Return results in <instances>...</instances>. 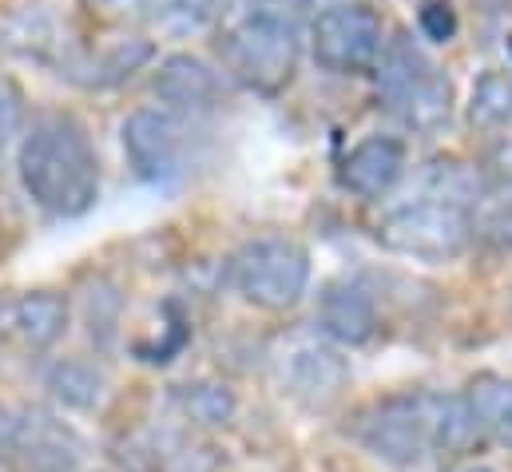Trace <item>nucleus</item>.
I'll list each match as a JSON object with an SVG mask.
<instances>
[{
    "label": "nucleus",
    "mask_w": 512,
    "mask_h": 472,
    "mask_svg": "<svg viewBox=\"0 0 512 472\" xmlns=\"http://www.w3.org/2000/svg\"><path fill=\"white\" fill-rule=\"evenodd\" d=\"M0 44L20 60L52 64V68H64V72L72 64L68 36H64L60 20L48 8H36V4H20V8H8L0 16Z\"/></svg>",
    "instance_id": "nucleus-14"
},
{
    "label": "nucleus",
    "mask_w": 512,
    "mask_h": 472,
    "mask_svg": "<svg viewBox=\"0 0 512 472\" xmlns=\"http://www.w3.org/2000/svg\"><path fill=\"white\" fill-rule=\"evenodd\" d=\"M318 334L334 346H366L378 334V306L358 282H330L318 298Z\"/></svg>",
    "instance_id": "nucleus-15"
},
{
    "label": "nucleus",
    "mask_w": 512,
    "mask_h": 472,
    "mask_svg": "<svg viewBox=\"0 0 512 472\" xmlns=\"http://www.w3.org/2000/svg\"><path fill=\"white\" fill-rule=\"evenodd\" d=\"M48 389L56 401L72 405V409H96L100 397H104V373L88 361H76V357H64L48 369Z\"/></svg>",
    "instance_id": "nucleus-19"
},
{
    "label": "nucleus",
    "mask_w": 512,
    "mask_h": 472,
    "mask_svg": "<svg viewBox=\"0 0 512 472\" xmlns=\"http://www.w3.org/2000/svg\"><path fill=\"white\" fill-rule=\"evenodd\" d=\"M231 278L251 306L282 314L298 306L310 286V254L294 238L258 235L243 242L239 254L231 258Z\"/></svg>",
    "instance_id": "nucleus-7"
},
{
    "label": "nucleus",
    "mask_w": 512,
    "mask_h": 472,
    "mask_svg": "<svg viewBox=\"0 0 512 472\" xmlns=\"http://www.w3.org/2000/svg\"><path fill=\"white\" fill-rule=\"evenodd\" d=\"M469 123L485 135H505L512 127V72L509 68H489L477 76L469 92Z\"/></svg>",
    "instance_id": "nucleus-18"
},
{
    "label": "nucleus",
    "mask_w": 512,
    "mask_h": 472,
    "mask_svg": "<svg viewBox=\"0 0 512 472\" xmlns=\"http://www.w3.org/2000/svg\"><path fill=\"white\" fill-rule=\"evenodd\" d=\"M8 453H16V461L32 472H68L84 457V441L56 413L32 405L20 417H12Z\"/></svg>",
    "instance_id": "nucleus-10"
},
{
    "label": "nucleus",
    "mask_w": 512,
    "mask_h": 472,
    "mask_svg": "<svg viewBox=\"0 0 512 472\" xmlns=\"http://www.w3.org/2000/svg\"><path fill=\"white\" fill-rule=\"evenodd\" d=\"M24 195L52 219H80L100 199V155L88 127L68 112H40L16 143Z\"/></svg>",
    "instance_id": "nucleus-1"
},
{
    "label": "nucleus",
    "mask_w": 512,
    "mask_h": 472,
    "mask_svg": "<svg viewBox=\"0 0 512 472\" xmlns=\"http://www.w3.org/2000/svg\"><path fill=\"white\" fill-rule=\"evenodd\" d=\"M120 143L128 167L143 183H175L199 163L203 135L191 116L167 108H135L120 127Z\"/></svg>",
    "instance_id": "nucleus-6"
},
{
    "label": "nucleus",
    "mask_w": 512,
    "mask_h": 472,
    "mask_svg": "<svg viewBox=\"0 0 512 472\" xmlns=\"http://www.w3.org/2000/svg\"><path fill=\"white\" fill-rule=\"evenodd\" d=\"M385 250L417 262H453L473 242V219L465 203H453L433 191H417L385 211L374 227Z\"/></svg>",
    "instance_id": "nucleus-5"
},
{
    "label": "nucleus",
    "mask_w": 512,
    "mask_h": 472,
    "mask_svg": "<svg viewBox=\"0 0 512 472\" xmlns=\"http://www.w3.org/2000/svg\"><path fill=\"white\" fill-rule=\"evenodd\" d=\"M270 369H274V381L282 385V393H290L302 405H330L342 397V389L350 381L346 357L318 330L286 334L270 354Z\"/></svg>",
    "instance_id": "nucleus-9"
},
{
    "label": "nucleus",
    "mask_w": 512,
    "mask_h": 472,
    "mask_svg": "<svg viewBox=\"0 0 512 472\" xmlns=\"http://www.w3.org/2000/svg\"><path fill=\"white\" fill-rule=\"evenodd\" d=\"M465 405L481 433L512 449V381L501 373H477L465 389Z\"/></svg>",
    "instance_id": "nucleus-17"
},
{
    "label": "nucleus",
    "mask_w": 512,
    "mask_h": 472,
    "mask_svg": "<svg viewBox=\"0 0 512 472\" xmlns=\"http://www.w3.org/2000/svg\"><path fill=\"white\" fill-rule=\"evenodd\" d=\"M0 334H4V302H0Z\"/></svg>",
    "instance_id": "nucleus-25"
},
{
    "label": "nucleus",
    "mask_w": 512,
    "mask_h": 472,
    "mask_svg": "<svg viewBox=\"0 0 512 472\" xmlns=\"http://www.w3.org/2000/svg\"><path fill=\"white\" fill-rule=\"evenodd\" d=\"M378 100L405 131L433 135L453 119V84L433 64V56L413 40V32L397 28L385 40L382 56L374 64Z\"/></svg>",
    "instance_id": "nucleus-4"
},
{
    "label": "nucleus",
    "mask_w": 512,
    "mask_h": 472,
    "mask_svg": "<svg viewBox=\"0 0 512 472\" xmlns=\"http://www.w3.org/2000/svg\"><path fill=\"white\" fill-rule=\"evenodd\" d=\"M151 92H155L159 108L195 119L199 112H211L215 104H223V76L207 60H199L191 52H175L155 68Z\"/></svg>",
    "instance_id": "nucleus-12"
},
{
    "label": "nucleus",
    "mask_w": 512,
    "mask_h": 472,
    "mask_svg": "<svg viewBox=\"0 0 512 472\" xmlns=\"http://www.w3.org/2000/svg\"><path fill=\"white\" fill-rule=\"evenodd\" d=\"M183 409L203 421V425H227L231 413H235V397L227 385H211V381H199V385H187L183 393Z\"/></svg>",
    "instance_id": "nucleus-21"
},
{
    "label": "nucleus",
    "mask_w": 512,
    "mask_h": 472,
    "mask_svg": "<svg viewBox=\"0 0 512 472\" xmlns=\"http://www.w3.org/2000/svg\"><path fill=\"white\" fill-rule=\"evenodd\" d=\"M405 143L397 135H366L362 143H354L342 163H338V183L342 191L378 203L385 199L401 179H405Z\"/></svg>",
    "instance_id": "nucleus-11"
},
{
    "label": "nucleus",
    "mask_w": 512,
    "mask_h": 472,
    "mask_svg": "<svg viewBox=\"0 0 512 472\" xmlns=\"http://www.w3.org/2000/svg\"><path fill=\"white\" fill-rule=\"evenodd\" d=\"M223 8H227V0H167L159 24L167 32H199L211 20H219Z\"/></svg>",
    "instance_id": "nucleus-22"
},
{
    "label": "nucleus",
    "mask_w": 512,
    "mask_h": 472,
    "mask_svg": "<svg viewBox=\"0 0 512 472\" xmlns=\"http://www.w3.org/2000/svg\"><path fill=\"white\" fill-rule=\"evenodd\" d=\"M417 24H421V32H425L429 40L449 44L453 32H457V12H453L449 0H425L421 12H417Z\"/></svg>",
    "instance_id": "nucleus-23"
},
{
    "label": "nucleus",
    "mask_w": 512,
    "mask_h": 472,
    "mask_svg": "<svg viewBox=\"0 0 512 472\" xmlns=\"http://www.w3.org/2000/svg\"><path fill=\"white\" fill-rule=\"evenodd\" d=\"M223 72L255 92H282L302 56V0H227L219 12Z\"/></svg>",
    "instance_id": "nucleus-3"
},
{
    "label": "nucleus",
    "mask_w": 512,
    "mask_h": 472,
    "mask_svg": "<svg viewBox=\"0 0 512 472\" xmlns=\"http://www.w3.org/2000/svg\"><path fill=\"white\" fill-rule=\"evenodd\" d=\"M64 330H68V302L60 294L32 290V294L4 302V334L32 354L56 346L64 338Z\"/></svg>",
    "instance_id": "nucleus-16"
},
{
    "label": "nucleus",
    "mask_w": 512,
    "mask_h": 472,
    "mask_svg": "<svg viewBox=\"0 0 512 472\" xmlns=\"http://www.w3.org/2000/svg\"><path fill=\"white\" fill-rule=\"evenodd\" d=\"M465 472H493V469H481V465H477V469H465Z\"/></svg>",
    "instance_id": "nucleus-26"
},
{
    "label": "nucleus",
    "mask_w": 512,
    "mask_h": 472,
    "mask_svg": "<svg viewBox=\"0 0 512 472\" xmlns=\"http://www.w3.org/2000/svg\"><path fill=\"white\" fill-rule=\"evenodd\" d=\"M477 421L465 397L401 393L378 401L358 421V441L393 469H417L433 457H461L477 441Z\"/></svg>",
    "instance_id": "nucleus-2"
},
{
    "label": "nucleus",
    "mask_w": 512,
    "mask_h": 472,
    "mask_svg": "<svg viewBox=\"0 0 512 472\" xmlns=\"http://www.w3.org/2000/svg\"><path fill=\"white\" fill-rule=\"evenodd\" d=\"M382 48V16L362 0H330L310 20V56L322 72H334V76L370 72Z\"/></svg>",
    "instance_id": "nucleus-8"
},
{
    "label": "nucleus",
    "mask_w": 512,
    "mask_h": 472,
    "mask_svg": "<svg viewBox=\"0 0 512 472\" xmlns=\"http://www.w3.org/2000/svg\"><path fill=\"white\" fill-rule=\"evenodd\" d=\"M481 191L477 203L469 211L473 219V235L493 238L501 246L512 242V135H497V143L485 151L481 167H477Z\"/></svg>",
    "instance_id": "nucleus-13"
},
{
    "label": "nucleus",
    "mask_w": 512,
    "mask_h": 472,
    "mask_svg": "<svg viewBox=\"0 0 512 472\" xmlns=\"http://www.w3.org/2000/svg\"><path fill=\"white\" fill-rule=\"evenodd\" d=\"M96 4L116 16H163L167 8V0H96Z\"/></svg>",
    "instance_id": "nucleus-24"
},
{
    "label": "nucleus",
    "mask_w": 512,
    "mask_h": 472,
    "mask_svg": "<svg viewBox=\"0 0 512 472\" xmlns=\"http://www.w3.org/2000/svg\"><path fill=\"white\" fill-rule=\"evenodd\" d=\"M147 60H151V44H143V40H120V44H112V48H108L104 56H96V60H76V64L68 68V76L92 72L84 84H100V88H108V84L128 80L131 72H139Z\"/></svg>",
    "instance_id": "nucleus-20"
}]
</instances>
